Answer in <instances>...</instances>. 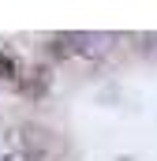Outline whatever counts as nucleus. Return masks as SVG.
Returning <instances> with one entry per match:
<instances>
[{"instance_id":"f257e3e1","label":"nucleus","mask_w":157,"mask_h":161,"mask_svg":"<svg viewBox=\"0 0 157 161\" xmlns=\"http://www.w3.org/2000/svg\"><path fill=\"white\" fill-rule=\"evenodd\" d=\"M94 34H60L56 38V56H68V53H94Z\"/></svg>"},{"instance_id":"f03ea898","label":"nucleus","mask_w":157,"mask_h":161,"mask_svg":"<svg viewBox=\"0 0 157 161\" xmlns=\"http://www.w3.org/2000/svg\"><path fill=\"white\" fill-rule=\"evenodd\" d=\"M8 161H11V158H8Z\"/></svg>"}]
</instances>
